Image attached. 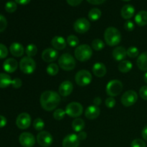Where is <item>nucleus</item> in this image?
<instances>
[{
    "mask_svg": "<svg viewBox=\"0 0 147 147\" xmlns=\"http://www.w3.org/2000/svg\"><path fill=\"white\" fill-rule=\"evenodd\" d=\"M40 104L42 108L47 111H51L55 109L60 104L61 98L54 90H46L40 96Z\"/></svg>",
    "mask_w": 147,
    "mask_h": 147,
    "instance_id": "f257e3e1",
    "label": "nucleus"
},
{
    "mask_svg": "<svg viewBox=\"0 0 147 147\" xmlns=\"http://www.w3.org/2000/svg\"><path fill=\"white\" fill-rule=\"evenodd\" d=\"M104 39L106 44L111 47L116 46L121 40V35L119 30L113 27H108L104 32Z\"/></svg>",
    "mask_w": 147,
    "mask_h": 147,
    "instance_id": "f03ea898",
    "label": "nucleus"
},
{
    "mask_svg": "<svg viewBox=\"0 0 147 147\" xmlns=\"http://www.w3.org/2000/svg\"><path fill=\"white\" fill-rule=\"evenodd\" d=\"M93 55L92 49L88 45H80L75 50V57L80 62H85L88 60Z\"/></svg>",
    "mask_w": 147,
    "mask_h": 147,
    "instance_id": "7ed1b4c3",
    "label": "nucleus"
},
{
    "mask_svg": "<svg viewBox=\"0 0 147 147\" xmlns=\"http://www.w3.org/2000/svg\"><path fill=\"white\" fill-rule=\"evenodd\" d=\"M58 64L63 70L70 71L76 67V60L69 53H64L58 59Z\"/></svg>",
    "mask_w": 147,
    "mask_h": 147,
    "instance_id": "20e7f679",
    "label": "nucleus"
},
{
    "mask_svg": "<svg viewBox=\"0 0 147 147\" xmlns=\"http://www.w3.org/2000/svg\"><path fill=\"white\" fill-rule=\"evenodd\" d=\"M20 68L23 73L30 75L35 70L36 63L32 57H24L20 63Z\"/></svg>",
    "mask_w": 147,
    "mask_h": 147,
    "instance_id": "39448f33",
    "label": "nucleus"
},
{
    "mask_svg": "<svg viewBox=\"0 0 147 147\" xmlns=\"http://www.w3.org/2000/svg\"><path fill=\"white\" fill-rule=\"evenodd\" d=\"M106 93L111 97L117 96L123 90V83L119 80H112L106 86Z\"/></svg>",
    "mask_w": 147,
    "mask_h": 147,
    "instance_id": "423d86ee",
    "label": "nucleus"
},
{
    "mask_svg": "<svg viewBox=\"0 0 147 147\" xmlns=\"http://www.w3.org/2000/svg\"><path fill=\"white\" fill-rule=\"evenodd\" d=\"M75 80L78 86L83 87V86H88L91 83L92 76L88 70H81L76 73Z\"/></svg>",
    "mask_w": 147,
    "mask_h": 147,
    "instance_id": "0eeeda50",
    "label": "nucleus"
},
{
    "mask_svg": "<svg viewBox=\"0 0 147 147\" xmlns=\"http://www.w3.org/2000/svg\"><path fill=\"white\" fill-rule=\"evenodd\" d=\"M83 112V106L78 102H71L68 105H67L65 108L66 114L72 118L79 117L80 116H81Z\"/></svg>",
    "mask_w": 147,
    "mask_h": 147,
    "instance_id": "6e6552de",
    "label": "nucleus"
},
{
    "mask_svg": "<svg viewBox=\"0 0 147 147\" xmlns=\"http://www.w3.org/2000/svg\"><path fill=\"white\" fill-rule=\"evenodd\" d=\"M138 100V95L136 91L133 90H127L121 96V103L126 107H129V106H133L134 104L136 103Z\"/></svg>",
    "mask_w": 147,
    "mask_h": 147,
    "instance_id": "1a4fd4ad",
    "label": "nucleus"
},
{
    "mask_svg": "<svg viewBox=\"0 0 147 147\" xmlns=\"http://www.w3.org/2000/svg\"><path fill=\"white\" fill-rule=\"evenodd\" d=\"M37 142L40 146L49 147L53 144V136L48 131H42L37 134Z\"/></svg>",
    "mask_w": 147,
    "mask_h": 147,
    "instance_id": "9d476101",
    "label": "nucleus"
},
{
    "mask_svg": "<svg viewBox=\"0 0 147 147\" xmlns=\"http://www.w3.org/2000/svg\"><path fill=\"white\" fill-rule=\"evenodd\" d=\"M90 27V22L86 18L78 19L73 24V28H74L75 31L79 34H84V33L87 32Z\"/></svg>",
    "mask_w": 147,
    "mask_h": 147,
    "instance_id": "9b49d317",
    "label": "nucleus"
},
{
    "mask_svg": "<svg viewBox=\"0 0 147 147\" xmlns=\"http://www.w3.org/2000/svg\"><path fill=\"white\" fill-rule=\"evenodd\" d=\"M31 116L27 113H22L16 119V125L20 129H27L31 125Z\"/></svg>",
    "mask_w": 147,
    "mask_h": 147,
    "instance_id": "f8f14e48",
    "label": "nucleus"
},
{
    "mask_svg": "<svg viewBox=\"0 0 147 147\" xmlns=\"http://www.w3.org/2000/svg\"><path fill=\"white\" fill-rule=\"evenodd\" d=\"M19 142L23 147H32L35 144V138L29 132H24L20 134Z\"/></svg>",
    "mask_w": 147,
    "mask_h": 147,
    "instance_id": "ddd939ff",
    "label": "nucleus"
},
{
    "mask_svg": "<svg viewBox=\"0 0 147 147\" xmlns=\"http://www.w3.org/2000/svg\"><path fill=\"white\" fill-rule=\"evenodd\" d=\"M58 57V53L55 49L47 48L42 53V58L46 63H53L55 61Z\"/></svg>",
    "mask_w": 147,
    "mask_h": 147,
    "instance_id": "4468645a",
    "label": "nucleus"
},
{
    "mask_svg": "<svg viewBox=\"0 0 147 147\" xmlns=\"http://www.w3.org/2000/svg\"><path fill=\"white\" fill-rule=\"evenodd\" d=\"M80 145V139L78 135L71 134L64 138L63 141V147H78Z\"/></svg>",
    "mask_w": 147,
    "mask_h": 147,
    "instance_id": "2eb2a0df",
    "label": "nucleus"
},
{
    "mask_svg": "<svg viewBox=\"0 0 147 147\" xmlns=\"http://www.w3.org/2000/svg\"><path fill=\"white\" fill-rule=\"evenodd\" d=\"M73 90V85L69 80H65V81L63 82L59 87V93L60 96H64V97L71 94Z\"/></svg>",
    "mask_w": 147,
    "mask_h": 147,
    "instance_id": "dca6fc26",
    "label": "nucleus"
},
{
    "mask_svg": "<svg viewBox=\"0 0 147 147\" xmlns=\"http://www.w3.org/2000/svg\"><path fill=\"white\" fill-rule=\"evenodd\" d=\"M100 113V110L98 106H90L86 109L85 112V116L89 120H94L97 119Z\"/></svg>",
    "mask_w": 147,
    "mask_h": 147,
    "instance_id": "f3484780",
    "label": "nucleus"
},
{
    "mask_svg": "<svg viewBox=\"0 0 147 147\" xmlns=\"http://www.w3.org/2000/svg\"><path fill=\"white\" fill-rule=\"evenodd\" d=\"M18 67V63L14 58H8L3 63V68L7 73H14Z\"/></svg>",
    "mask_w": 147,
    "mask_h": 147,
    "instance_id": "a211bd4d",
    "label": "nucleus"
},
{
    "mask_svg": "<svg viewBox=\"0 0 147 147\" xmlns=\"http://www.w3.org/2000/svg\"><path fill=\"white\" fill-rule=\"evenodd\" d=\"M9 51L13 56L20 57L24 55V50L22 45L19 42H14L10 45Z\"/></svg>",
    "mask_w": 147,
    "mask_h": 147,
    "instance_id": "6ab92c4d",
    "label": "nucleus"
},
{
    "mask_svg": "<svg viewBox=\"0 0 147 147\" xmlns=\"http://www.w3.org/2000/svg\"><path fill=\"white\" fill-rule=\"evenodd\" d=\"M51 45L55 50H62L65 48L66 45H67V42L63 37L55 36L51 40Z\"/></svg>",
    "mask_w": 147,
    "mask_h": 147,
    "instance_id": "aec40b11",
    "label": "nucleus"
},
{
    "mask_svg": "<svg viewBox=\"0 0 147 147\" xmlns=\"http://www.w3.org/2000/svg\"><path fill=\"white\" fill-rule=\"evenodd\" d=\"M135 13V9L131 4H126L122 7L121 10V15L125 20H129L131 18Z\"/></svg>",
    "mask_w": 147,
    "mask_h": 147,
    "instance_id": "412c9836",
    "label": "nucleus"
},
{
    "mask_svg": "<svg viewBox=\"0 0 147 147\" xmlns=\"http://www.w3.org/2000/svg\"><path fill=\"white\" fill-rule=\"evenodd\" d=\"M106 67L104 64L101 63H96L93 66V73L98 78H102L106 74Z\"/></svg>",
    "mask_w": 147,
    "mask_h": 147,
    "instance_id": "4be33fe9",
    "label": "nucleus"
},
{
    "mask_svg": "<svg viewBox=\"0 0 147 147\" xmlns=\"http://www.w3.org/2000/svg\"><path fill=\"white\" fill-rule=\"evenodd\" d=\"M112 55H113V58L117 61H122L127 55V53L124 47L120 46V47H116L113 50Z\"/></svg>",
    "mask_w": 147,
    "mask_h": 147,
    "instance_id": "5701e85b",
    "label": "nucleus"
},
{
    "mask_svg": "<svg viewBox=\"0 0 147 147\" xmlns=\"http://www.w3.org/2000/svg\"><path fill=\"white\" fill-rule=\"evenodd\" d=\"M135 22L136 24L140 27H144V26L147 24V11L142 10V11H139L135 16Z\"/></svg>",
    "mask_w": 147,
    "mask_h": 147,
    "instance_id": "b1692460",
    "label": "nucleus"
},
{
    "mask_svg": "<svg viewBox=\"0 0 147 147\" xmlns=\"http://www.w3.org/2000/svg\"><path fill=\"white\" fill-rule=\"evenodd\" d=\"M138 67L142 71H147V52L142 53L136 61Z\"/></svg>",
    "mask_w": 147,
    "mask_h": 147,
    "instance_id": "393cba45",
    "label": "nucleus"
},
{
    "mask_svg": "<svg viewBox=\"0 0 147 147\" xmlns=\"http://www.w3.org/2000/svg\"><path fill=\"white\" fill-rule=\"evenodd\" d=\"M86 123L85 121L82 119L80 118H76L72 122V128L76 132H80L84 129Z\"/></svg>",
    "mask_w": 147,
    "mask_h": 147,
    "instance_id": "a878e982",
    "label": "nucleus"
},
{
    "mask_svg": "<svg viewBox=\"0 0 147 147\" xmlns=\"http://www.w3.org/2000/svg\"><path fill=\"white\" fill-rule=\"evenodd\" d=\"M11 77L6 73H0V88H5L11 85Z\"/></svg>",
    "mask_w": 147,
    "mask_h": 147,
    "instance_id": "bb28decb",
    "label": "nucleus"
},
{
    "mask_svg": "<svg viewBox=\"0 0 147 147\" xmlns=\"http://www.w3.org/2000/svg\"><path fill=\"white\" fill-rule=\"evenodd\" d=\"M133 65L129 60H122L119 64V70L123 73H128L132 69Z\"/></svg>",
    "mask_w": 147,
    "mask_h": 147,
    "instance_id": "cd10ccee",
    "label": "nucleus"
},
{
    "mask_svg": "<svg viewBox=\"0 0 147 147\" xmlns=\"http://www.w3.org/2000/svg\"><path fill=\"white\" fill-rule=\"evenodd\" d=\"M102 12L99 9L93 8L89 11L88 17L91 21H97L101 17Z\"/></svg>",
    "mask_w": 147,
    "mask_h": 147,
    "instance_id": "c85d7f7f",
    "label": "nucleus"
},
{
    "mask_svg": "<svg viewBox=\"0 0 147 147\" xmlns=\"http://www.w3.org/2000/svg\"><path fill=\"white\" fill-rule=\"evenodd\" d=\"M91 47L96 51H100L105 47V44L100 39H95L92 41Z\"/></svg>",
    "mask_w": 147,
    "mask_h": 147,
    "instance_id": "c756f323",
    "label": "nucleus"
},
{
    "mask_svg": "<svg viewBox=\"0 0 147 147\" xmlns=\"http://www.w3.org/2000/svg\"><path fill=\"white\" fill-rule=\"evenodd\" d=\"M46 71H47V74H48L49 76H56V75L58 73L59 71L58 65H57V64H55V63H50V64L47 67Z\"/></svg>",
    "mask_w": 147,
    "mask_h": 147,
    "instance_id": "7c9ffc66",
    "label": "nucleus"
},
{
    "mask_svg": "<svg viewBox=\"0 0 147 147\" xmlns=\"http://www.w3.org/2000/svg\"><path fill=\"white\" fill-rule=\"evenodd\" d=\"M25 53L28 57H34V56H35L37 53V46L34 44L28 45L27 46V47H26Z\"/></svg>",
    "mask_w": 147,
    "mask_h": 147,
    "instance_id": "2f4dec72",
    "label": "nucleus"
},
{
    "mask_svg": "<svg viewBox=\"0 0 147 147\" xmlns=\"http://www.w3.org/2000/svg\"><path fill=\"white\" fill-rule=\"evenodd\" d=\"M33 127L37 131H42L45 127V122L40 118H37L34 121L33 123Z\"/></svg>",
    "mask_w": 147,
    "mask_h": 147,
    "instance_id": "473e14b6",
    "label": "nucleus"
},
{
    "mask_svg": "<svg viewBox=\"0 0 147 147\" xmlns=\"http://www.w3.org/2000/svg\"><path fill=\"white\" fill-rule=\"evenodd\" d=\"M17 5L15 1H9L5 4V10L9 13H13L17 10Z\"/></svg>",
    "mask_w": 147,
    "mask_h": 147,
    "instance_id": "72a5a7b5",
    "label": "nucleus"
},
{
    "mask_svg": "<svg viewBox=\"0 0 147 147\" xmlns=\"http://www.w3.org/2000/svg\"><path fill=\"white\" fill-rule=\"evenodd\" d=\"M127 55L131 58H135L136 57H139V49L136 47H130L126 50Z\"/></svg>",
    "mask_w": 147,
    "mask_h": 147,
    "instance_id": "f704fd0d",
    "label": "nucleus"
},
{
    "mask_svg": "<svg viewBox=\"0 0 147 147\" xmlns=\"http://www.w3.org/2000/svg\"><path fill=\"white\" fill-rule=\"evenodd\" d=\"M65 114V111L63 110V109H57V110L55 111V112L53 113V117H54V119H55V120L61 121L64 119Z\"/></svg>",
    "mask_w": 147,
    "mask_h": 147,
    "instance_id": "c9c22d12",
    "label": "nucleus"
},
{
    "mask_svg": "<svg viewBox=\"0 0 147 147\" xmlns=\"http://www.w3.org/2000/svg\"><path fill=\"white\" fill-rule=\"evenodd\" d=\"M67 43L70 47H76L79 44V40L76 35H69L67 38Z\"/></svg>",
    "mask_w": 147,
    "mask_h": 147,
    "instance_id": "e433bc0d",
    "label": "nucleus"
},
{
    "mask_svg": "<svg viewBox=\"0 0 147 147\" xmlns=\"http://www.w3.org/2000/svg\"><path fill=\"white\" fill-rule=\"evenodd\" d=\"M131 147H146V144L144 141L142 139H134L131 144Z\"/></svg>",
    "mask_w": 147,
    "mask_h": 147,
    "instance_id": "4c0bfd02",
    "label": "nucleus"
},
{
    "mask_svg": "<svg viewBox=\"0 0 147 147\" xmlns=\"http://www.w3.org/2000/svg\"><path fill=\"white\" fill-rule=\"evenodd\" d=\"M7 27V19L3 15L0 14V32H2L6 30Z\"/></svg>",
    "mask_w": 147,
    "mask_h": 147,
    "instance_id": "58836bf2",
    "label": "nucleus"
},
{
    "mask_svg": "<svg viewBox=\"0 0 147 147\" xmlns=\"http://www.w3.org/2000/svg\"><path fill=\"white\" fill-rule=\"evenodd\" d=\"M8 55V50L4 45L0 43V59H4Z\"/></svg>",
    "mask_w": 147,
    "mask_h": 147,
    "instance_id": "ea45409f",
    "label": "nucleus"
},
{
    "mask_svg": "<svg viewBox=\"0 0 147 147\" xmlns=\"http://www.w3.org/2000/svg\"><path fill=\"white\" fill-rule=\"evenodd\" d=\"M106 106L109 109H113L116 106V100L113 97H109L105 101Z\"/></svg>",
    "mask_w": 147,
    "mask_h": 147,
    "instance_id": "a19ab883",
    "label": "nucleus"
},
{
    "mask_svg": "<svg viewBox=\"0 0 147 147\" xmlns=\"http://www.w3.org/2000/svg\"><path fill=\"white\" fill-rule=\"evenodd\" d=\"M134 27H135L134 24L133 22L131 21V20H128V21H126V22H125L124 28L126 31H128V32L133 31L134 29Z\"/></svg>",
    "mask_w": 147,
    "mask_h": 147,
    "instance_id": "79ce46f5",
    "label": "nucleus"
},
{
    "mask_svg": "<svg viewBox=\"0 0 147 147\" xmlns=\"http://www.w3.org/2000/svg\"><path fill=\"white\" fill-rule=\"evenodd\" d=\"M139 95L144 100H147V86H142L139 90Z\"/></svg>",
    "mask_w": 147,
    "mask_h": 147,
    "instance_id": "37998d69",
    "label": "nucleus"
},
{
    "mask_svg": "<svg viewBox=\"0 0 147 147\" xmlns=\"http://www.w3.org/2000/svg\"><path fill=\"white\" fill-rule=\"evenodd\" d=\"M22 82L21 79L17 78H14L11 81V86L14 88H20L22 86Z\"/></svg>",
    "mask_w": 147,
    "mask_h": 147,
    "instance_id": "c03bdc74",
    "label": "nucleus"
},
{
    "mask_svg": "<svg viewBox=\"0 0 147 147\" xmlns=\"http://www.w3.org/2000/svg\"><path fill=\"white\" fill-rule=\"evenodd\" d=\"M66 1L69 5L72 6V7H76V6L79 5L83 1V0H66Z\"/></svg>",
    "mask_w": 147,
    "mask_h": 147,
    "instance_id": "a18cd8bd",
    "label": "nucleus"
},
{
    "mask_svg": "<svg viewBox=\"0 0 147 147\" xmlns=\"http://www.w3.org/2000/svg\"><path fill=\"white\" fill-rule=\"evenodd\" d=\"M106 0H87V1L90 4H93V5H99L103 3H104Z\"/></svg>",
    "mask_w": 147,
    "mask_h": 147,
    "instance_id": "49530a36",
    "label": "nucleus"
},
{
    "mask_svg": "<svg viewBox=\"0 0 147 147\" xmlns=\"http://www.w3.org/2000/svg\"><path fill=\"white\" fill-rule=\"evenodd\" d=\"M7 121L4 116L0 115V128H3L7 125Z\"/></svg>",
    "mask_w": 147,
    "mask_h": 147,
    "instance_id": "de8ad7c7",
    "label": "nucleus"
},
{
    "mask_svg": "<svg viewBox=\"0 0 147 147\" xmlns=\"http://www.w3.org/2000/svg\"><path fill=\"white\" fill-rule=\"evenodd\" d=\"M78 137L80 139V141H83L85 140V139H86V138H87V134L85 131H82L79 132L78 133Z\"/></svg>",
    "mask_w": 147,
    "mask_h": 147,
    "instance_id": "09e8293b",
    "label": "nucleus"
},
{
    "mask_svg": "<svg viewBox=\"0 0 147 147\" xmlns=\"http://www.w3.org/2000/svg\"><path fill=\"white\" fill-rule=\"evenodd\" d=\"M31 0H14L17 4H21V5H26V4H29Z\"/></svg>",
    "mask_w": 147,
    "mask_h": 147,
    "instance_id": "8fccbe9b",
    "label": "nucleus"
},
{
    "mask_svg": "<svg viewBox=\"0 0 147 147\" xmlns=\"http://www.w3.org/2000/svg\"><path fill=\"white\" fill-rule=\"evenodd\" d=\"M101 103H102V100L100 97H96L94 98V100H93V103H94L95 106H100V105L101 104Z\"/></svg>",
    "mask_w": 147,
    "mask_h": 147,
    "instance_id": "3c124183",
    "label": "nucleus"
},
{
    "mask_svg": "<svg viewBox=\"0 0 147 147\" xmlns=\"http://www.w3.org/2000/svg\"><path fill=\"white\" fill-rule=\"evenodd\" d=\"M142 136L143 139L147 142V125L143 129L142 131Z\"/></svg>",
    "mask_w": 147,
    "mask_h": 147,
    "instance_id": "603ef678",
    "label": "nucleus"
},
{
    "mask_svg": "<svg viewBox=\"0 0 147 147\" xmlns=\"http://www.w3.org/2000/svg\"><path fill=\"white\" fill-rule=\"evenodd\" d=\"M144 80L145 83L147 84V72L146 73L144 74Z\"/></svg>",
    "mask_w": 147,
    "mask_h": 147,
    "instance_id": "864d4df0",
    "label": "nucleus"
},
{
    "mask_svg": "<svg viewBox=\"0 0 147 147\" xmlns=\"http://www.w3.org/2000/svg\"><path fill=\"white\" fill-rule=\"evenodd\" d=\"M122 1H130V0H122Z\"/></svg>",
    "mask_w": 147,
    "mask_h": 147,
    "instance_id": "5fc2aeb1",
    "label": "nucleus"
}]
</instances>
